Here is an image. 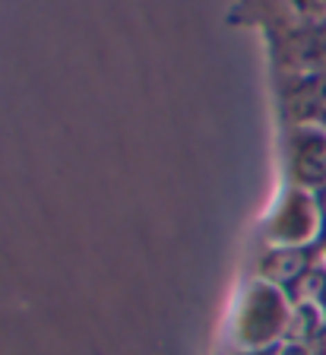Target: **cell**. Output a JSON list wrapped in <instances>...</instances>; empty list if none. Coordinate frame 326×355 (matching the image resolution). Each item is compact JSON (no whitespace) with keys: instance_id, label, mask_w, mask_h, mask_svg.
Wrapping results in <instances>:
<instances>
[{"instance_id":"4","label":"cell","mask_w":326,"mask_h":355,"mask_svg":"<svg viewBox=\"0 0 326 355\" xmlns=\"http://www.w3.org/2000/svg\"><path fill=\"white\" fill-rule=\"evenodd\" d=\"M273 355H311V346H304V343H285V340H282V346L275 349Z\"/></svg>"},{"instance_id":"3","label":"cell","mask_w":326,"mask_h":355,"mask_svg":"<svg viewBox=\"0 0 326 355\" xmlns=\"http://www.w3.org/2000/svg\"><path fill=\"white\" fill-rule=\"evenodd\" d=\"M291 102H295V114L301 124L326 127V73L304 80Z\"/></svg>"},{"instance_id":"2","label":"cell","mask_w":326,"mask_h":355,"mask_svg":"<svg viewBox=\"0 0 326 355\" xmlns=\"http://www.w3.org/2000/svg\"><path fill=\"white\" fill-rule=\"evenodd\" d=\"M307 270H311V260H307L304 248H298V244L275 248V251L263 260V273H266V279L275 282V286H282V288H295L298 282L307 276Z\"/></svg>"},{"instance_id":"1","label":"cell","mask_w":326,"mask_h":355,"mask_svg":"<svg viewBox=\"0 0 326 355\" xmlns=\"http://www.w3.org/2000/svg\"><path fill=\"white\" fill-rule=\"evenodd\" d=\"M291 175L307 191L326 187V127H295V133H291Z\"/></svg>"},{"instance_id":"5","label":"cell","mask_w":326,"mask_h":355,"mask_svg":"<svg viewBox=\"0 0 326 355\" xmlns=\"http://www.w3.org/2000/svg\"><path fill=\"white\" fill-rule=\"evenodd\" d=\"M311 355H326V324L320 327V333L311 340Z\"/></svg>"},{"instance_id":"6","label":"cell","mask_w":326,"mask_h":355,"mask_svg":"<svg viewBox=\"0 0 326 355\" xmlns=\"http://www.w3.org/2000/svg\"><path fill=\"white\" fill-rule=\"evenodd\" d=\"M301 7L314 10V13H326V0H301Z\"/></svg>"}]
</instances>
